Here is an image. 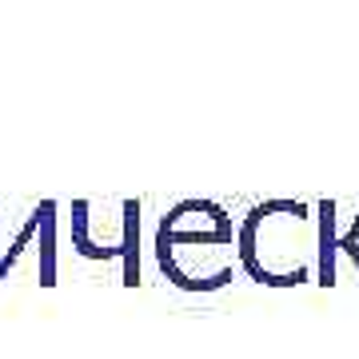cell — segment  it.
<instances>
[{
    "instance_id": "cell-1",
    "label": "cell",
    "mask_w": 359,
    "mask_h": 359,
    "mask_svg": "<svg viewBox=\"0 0 359 359\" xmlns=\"http://www.w3.org/2000/svg\"><path fill=\"white\" fill-rule=\"evenodd\" d=\"M156 259L184 292H216L236 268V228L212 200H180L156 228Z\"/></svg>"
},
{
    "instance_id": "cell-2",
    "label": "cell",
    "mask_w": 359,
    "mask_h": 359,
    "mask_svg": "<svg viewBox=\"0 0 359 359\" xmlns=\"http://www.w3.org/2000/svg\"><path fill=\"white\" fill-rule=\"evenodd\" d=\"M236 256L256 283L295 287L316 264V224L299 200H268L248 212L236 231Z\"/></svg>"
}]
</instances>
